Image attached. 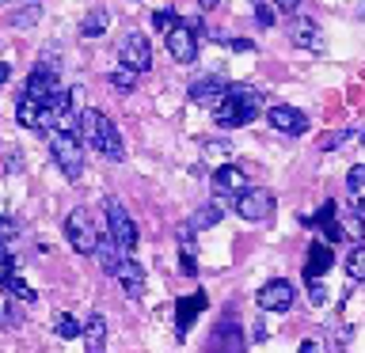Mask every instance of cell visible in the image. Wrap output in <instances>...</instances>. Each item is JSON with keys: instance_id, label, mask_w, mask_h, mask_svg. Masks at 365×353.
<instances>
[{"instance_id": "30", "label": "cell", "mask_w": 365, "mask_h": 353, "mask_svg": "<svg viewBox=\"0 0 365 353\" xmlns=\"http://www.w3.org/2000/svg\"><path fill=\"white\" fill-rule=\"evenodd\" d=\"M133 84H137V73H130V68H114L110 73V88L114 91H133Z\"/></svg>"}, {"instance_id": "8", "label": "cell", "mask_w": 365, "mask_h": 353, "mask_svg": "<svg viewBox=\"0 0 365 353\" xmlns=\"http://www.w3.org/2000/svg\"><path fill=\"white\" fill-rule=\"evenodd\" d=\"M293 300H297V289L285 278H274L259 289V307L262 312H289Z\"/></svg>"}, {"instance_id": "4", "label": "cell", "mask_w": 365, "mask_h": 353, "mask_svg": "<svg viewBox=\"0 0 365 353\" xmlns=\"http://www.w3.org/2000/svg\"><path fill=\"white\" fill-rule=\"evenodd\" d=\"M65 236H68V247H73L76 255H96L99 232H96V224H91L88 209H73L65 216Z\"/></svg>"}, {"instance_id": "14", "label": "cell", "mask_w": 365, "mask_h": 353, "mask_svg": "<svg viewBox=\"0 0 365 353\" xmlns=\"http://www.w3.org/2000/svg\"><path fill=\"white\" fill-rule=\"evenodd\" d=\"M331 266H335V251H331L324 239H312V243H308V258H304V278L319 281Z\"/></svg>"}, {"instance_id": "10", "label": "cell", "mask_w": 365, "mask_h": 353, "mask_svg": "<svg viewBox=\"0 0 365 353\" xmlns=\"http://www.w3.org/2000/svg\"><path fill=\"white\" fill-rule=\"evenodd\" d=\"M289 38H293V46H301V50H308V53H324L327 50L324 31H319L312 19H304V16H297L289 23Z\"/></svg>"}, {"instance_id": "37", "label": "cell", "mask_w": 365, "mask_h": 353, "mask_svg": "<svg viewBox=\"0 0 365 353\" xmlns=\"http://www.w3.org/2000/svg\"><path fill=\"white\" fill-rule=\"evenodd\" d=\"M11 273H16V270H11V258H8V251L0 247V285H4V281L11 278Z\"/></svg>"}, {"instance_id": "7", "label": "cell", "mask_w": 365, "mask_h": 353, "mask_svg": "<svg viewBox=\"0 0 365 353\" xmlns=\"http://www.w3.org/2000/svg\"><path fill=\"white\" fill-rule=\"evenodd\" d=\"M236 205V216H244V221H267V216L274 213V194L267 186H247L240 198H232Z\"/></svg>"}, {"instance_id": "25", "label": "cell", "mask_w": 365, "mask_h": 353, "mask_svg": "<svg viewBox=\"0 0 365 353\" xmlns=\"http://www.w3.org/2000/svg\"><path fill=\"white\" fill-rule=\"evenodd\" d=\"M0 289H4L8 296H16V300H23V304H31V300H38V293H34V289H31V285H27V281H23V278H19V273H11V278H8L4 285H0Z\"/></svg>"}, {"instance_id": "21", "label": "cell", "mask_w": 365, "mask_h": 353, "mask_svg": "<svg viewBox=\"0 0 365 353\" xmlns=\"http://www.w3.org/2000/svg\"><path fill=\"white\" fill-rule=\"evenodd\" d=\"M103 342H107V319L96 312L84 323V346H88V353H103Z\"/></svg>"}, {"instance_id": "11", "label": "cell", "mask_w": 365, "mask_h": 353, "mask_svg": "<svg viewBox=\"0 0 365 353\" xmlns=\"http://www.w3.org/2000/svg\"><path fill=\"white\" fill-rule=\"evenodd\" d=\"M205 307H210V296H205L202 289H198V293H190V296H182L179 307H175V334H179V338H187V334H190L194 319H198Z\"/></svg>"}, {"instance_id": "22", "label": "cell", "mask_w": 365, "mask_h": 353, "mask_svg": "<svg viewBox=\"0 0 365 353\" xmlns=\"http://www.w3.org/2000/svg\"><path fill=\"white\" fill-rule=\"evenodd\" d=\"M179 273H187V278L198 273V247H194V236H179Z\"/></svg>"}, {"instance_id": "29", "label": "cell", "mask_w": 365, "mask_h": 353, "mask_svg": "<svg viewBox=\"0 0 365 353\" xmlns=\"http://www.w3.org/2000/svg\"><path fill=\"white\" fill-rule=\"evenodd\" d=\"M38 16H42V8L38 4H27V8H19L16 16H11V27H34V23H38Z\"/></svg>"}, {"instance_id": "33", "label": "cell", "mask_w": 365, "mask_h": 353, "mask_svg": "<svg viewBox=\"0 0 365 353\" xmlns=\"http://www.w3.org/2000/svg\"><path fill=\"white\" fill-rule=\"evenodd\" d=\"M19 236V228H16V221H8V216H0V247H8L11 239Z\"/></svg>"}, {"instance_id": "43", "label": "cell", "mask_w": 365, "mask_h": 353, "mask_svg": "<svg viewBox=\"0 0 365 353\" xmlns=\"http://www.w3.org/2000/svg\"><path fill=\"white\" fill-rule=\"evenodd\" d=\"M361 19H365V0H361Z\"/></svg>"}, {"instance_id": "20", "label": "cell", "mask_w": 365, "mask_h": 353, "mask_svg": "<svg viewBox=\"0 0 365 353\" xmlns=\"http://www.w3.org/2000/svg\"><path fill=\"white\" fill-rule=\"evenodd\" d=\"M335 224H339V236L350 239L354 247L365 243V213H358V209H354V213H339Z\"/></svg>"}, {"instance_id": "1", "label": "cell", "mask_w": 365, "mask_h": 353, "mask_svg": "<svg viewBox=\"0 0 365 353\" xmlns=\"http://www.w3.org/2000/svg\"><path fill=\"white\" fill-rule=\"evenodd\" d=\"M76 137H80V144H91L99 156H107V159H122V156H125V144H122L118 130H114V122L107 118V114L91 110V107L80 110Z\"/></svg>"}, {"instance_id": "18", "label": "cell", "mask_w": 365, "mask_h": 353, "mask_svg": "<svg viewBox=\"0 0 365 353\" xmlns=\"http://www.w3.org/2000/svg\"><path fill=\"white\" fill-rule=\"evenodd\" d=\"M16 122L27 125V130H46V102L42 99H31V95H19Z\"/></svg>"}, {"instance_id": "24", "label": "cell", "mask_w": 365, "mask_h": 353, "mask_svg": "<svg viewBox=\"0 0 365 353\" xmlns=\"http://www.w3.org/2000/svg\"><path fill=\"white\" fill-rule=\"evenodd\" d=\"M107 23H110V16L103 8H96V11H88L84 23H80V34H84V38H99V34L107 31Z\"/></svg>"}, {"instance_id": "34", "label": "cell", "mask_w": 365, "mask_h": 353, "mask_svg": "<svg viewBox=\"0 0 365 353\" xmlns=\"http://www.w3.org/2000/svg\"><path fill=\"white\" fill-rule=\"evenodd\" d=\"M255 19H259V27H274V8L259 0V4H255Z\"/></svg>"}, {"instance_id": "42", "label": "cell", "mask_w": 365, "mask_h": 353, "mask_svg": "<svg viewBox=\"0 0 365 353\" xmlns=\"http://www.w3.org/2000/svg\"><path fill=\"white\" fill-rule=\"evenodd\" d=\"M217 4H221V0H198V8H205V11H210V8H217Z\"/></svg>"}, {"instance_id": "19", "label": "cell", "mask_w": 365, "mask_h": 353, "mask_svg": "<svg viewBox=\"0 0 365 353\" xmlns=\"http://www.w3.org/2000/svg\"><path fill=\"white\" fill-rule=\"evenodd\" d=\"M221 216H225L221 205H202V209L190 213V221H187V228H182V236H198V232H205V228L221 224Z\"/></svg>"}, {"instance_id": "13", "label": "cell", "mask_w": 365, "mask_h": 353, "mask_svg": "<svg viewBox=\"0 0 365 353\" xmlns=\"http://www.w3.org/2000/svg\"><path fill=\"white\" fill-rule=\"evenodd\" d=\"M114 278H118L122 293L130 296V300H141V296H145V266H141L133 255L122 258V266H118V273H114Z\"/></svg>"}, {"instance_id": "41", "label": "cell", "mask_w": 365, "mask_h": 353, "mask_svg": "<svg viewBox=\"0 0 365 353\" xmlns=\"http://www.w3.org/2000/svg\"><path fill=\"white\" fill-rule=\"evenodd\" d=\"M8 76H11V68H8L4 61H0V88H4V80H8Z\"/></svg>"}, {"instance_id": "2", "label": "cell", "mask_w": 365, "mask_h": 353, "mask_svg": "<svg viewBox=\"0 0 365 353\" xmlns=\"http://www.w3.org/2000/svg\"><path fill=\"white\" fill-rule=\"evenodd\" d=\"M262 107V95L255 88H244V84H228L225 99L213 107V122L221 130H240V125L255 122V114Z\"/></svg>"}, {"instance_id": "3", "label": "cell", "mask_w": 365, "mask_h": 353, "mask_svg": "<svg viewBox=\"0 0 365 353\" xmlns=\"http://www.w3.org/2000/svg\"><path fill=\"white\" fill-rule=\"evenodd\" d=\"M50 156L53 164L65 171V179H80L84 175V144H80L76 133H65V130H53L50 133Z\"/></svg>"}, {"instance_id": "5", "label": "cell", "mask_w": 365, "mask_h": 353, "mask_svg": "<svg viewBox=\"0 0 365 353\" xmlns=\"http://www.w3.org/2000/svg\"><path fill=\"white\" fill-rule=\"evenodd\" d=\"M103 209H107V228H110L114 243L122 247V255H133V251H137V224H133V216L125 213L114 198L103 201Z\"/></svg>"}, {"instance_id": "17", "label": "cell", "mask_w": 365, "mask_h": 353, "mask_svg": "<svg viewBox=\"0 0 365 353\" xmlns=\"http://www.w3.org/2000/svg\"><path fill=\"white\" fill-rule=\"evenodd\" d=\"M53 91H61V84H57V73H53L50 65H38V68H34V73L27 76V91H23V95L46 102V99L53 95Z\"/></svg>"}, {"instance_id": "35", "label": "cell", "mask_w": 365, "mask_h": 353, "mask_svg": "<svg viewBox=\"0 0 365 353\" xmlns=\"http://www.w3.org/2000/svg\"><path fill=\"white\" fill-rule=\"evenodd\" d=\"M327 296H331V293H327L319 281H312V285H308V300H312L316 307H319V304H327Z\"/></svg>"}, {"instance_id": "15", "label": "cell", "mask_w": 365, "mask_h": 353, "mask_svg": "<svg viewBox=\"0 0 365 353\" xmlns=\"http://www.w3.org/2000/svg\"><path fill=\"white\" fill-rule=\"evenodd\" d=\"M213 190L225 194V198H240V194L247 190V175L236 164H225V167L213 171Z\"/></svg>"}, {"instance_id": "39", "label": "cell", "mask_w": 365, "mask_h": 353, "mask_svg": "<svg viewBox=\"0 0 365 353\" xmlns=\"http://www.w3.org/2000/svg\"><path fill=\"white\" fill-rule=\"evenodd\" d=\"M251 338H255V342L267 338V323H262V319H255V330H251Z\"/></svg>"}, {"instance_id": "12", "label": "cell", "mask_w": 365, "mask_h": 353, "mask_svg": "<svg viewBox=\"0 0 365 353\" xmlns=\"http://www.w3.org/2000/svg\"><path fill=\"white\" fill-rule=\"evenodd\" d=\"M267 122H270L278 133H285V137L304 133V125H308V118H304L297 107H289V102H274V107L267 110Z\"/></svg>"}, {"instance_id": "16", "label": "cell", "mask_w": 365, "mask_h": 353, "mask_svg": "<svg viewBox=\"0 0 365 353\" xmlns=\"http://www.w3.org/2000/svg\"><path fill=\"white\" fill-rule=\"evenodd\" d=\"M225 91H228V84H225L221 76H198V80H194V84H190V99L213 110L217 102L225 99Z\"/></svg>"}, {"instance_id": "40", "label": "cell", "mask_w": 365, "mask_h": 353, "mask_svg": "<svg viewBox=\"0 0 365 353\" xmlns=\"http://www.w3.org/2000/svg\"><path fill=\"white\" fill-rule=\"evenodd\" d=\"M297 4L301 0H274V8H282V11H297Z\"/></svg>"}, {"instance_id": "9", "label": "cell", "mask_w": 365, "mask_h": 353, "mask_svg": "<svg viewBox=\"0 0 365 353\" xmlns=\"http://www.w3.org/2000/svg\"><path fill=\"white\" fill-rule=\"evenodd\" d=\"M168 53L175 57L179 65H190L194 57H198V34H194L187 23L171 27V31H168Z\"/></svg>"}, {"instance_id": "38", "label": "cell", "mask_w": 365, "mask_h": 353, "mask_svg": "<svg viewBox=\"0 0 365 353\" xmlns=\"http://www.w3.org/2000/svg\"><path fill=\"white\" fill-rule=\"evenodd\" d=\"M228 46H232L236 53H251V50H255V42H251V38H232Z\"/></svg>"}, {"instance_id": "44", "label": "cell", "mask_w": 365, "mask_h": 353, "mask_svg": "<svg viewBox=\"0 0 365 353\" xmlns=\"http://www.w3.org/2000/svg\"><path fill=\"white\" fill-rule=\"evenodd\" d=\"M0 4H8V0H0Z\"/></svg>"}, {"instance_id": "23", "label": "cell", "mask_w": 365, "mask_h": 353, "mask_svg": "<svg viewBox=\"0 0 365 353\" xmlns=\"http://www.w3.org/2000/svg\"><path fill=\"white\" fill-rule=\"evenodd\" d=\"M346 190H350V201H354V209H358V213H365V164L350 167V175H346Z\"/></svg>"}, {"instance_id": "27", "label": "cell", "mask_w": 365, "mask_h": 353, "mask_svg": "<svg viewBox=\"0 0 365 353\" xmlns=\"http://www.w3.org/2000/svg\"><path fill=\"white\" fill-rule=\"evenodd\" d=\"M346 273H350L354 281H365V243H358L346 255Z\"/></svg>"}, {"instance_id": "31", "label": "cell", "mask_w": 365, "mask_h": 353, "mask_svg": "<svg viewBox=\"0 0 365 353\" xmlns=\"http://www.w3.org/2000/svg\"><path fill=\"white\" fill-rule=\"evenodd\" d=\"M153 27L156 31H171V27H179V19H175V11H171V8H160V11H153Z\"/></svg>"}, {"instance_id": "32", "label": "cell", "mask_w": 365, "mask_h": 353, "mask_svg": "<svg viewBox=\"0 0 365 353\" xmlns=\"http://www.w3.org/2000/svg\"><path fill=\"white\" fill-rule=\"evenodd\" d=\"M346 130H339V133H324V141H319V148H324V152H335V148H342V141H346Z\"/></svg>"}, {"instance_id": "36", "label": "cell", "mask_w": 365, "mask_h": 353, "mask_svg": "<svg viewBox=\"0 0 365 353\" xmlns=\"http://www.w3.org/2000/svg\"><path fill=\"white\" fill-rule=\"evenodd\" d=\"M297 353H327V346L319 338H304L301 346H297Z\"/></svg>"}, {"instance_id": "6", "label": "cell", "mask_w": 365, "mask_h": 353, "mask_svg": "<svg viewBox=\"0 0 365 353\" xmlns=\"http://www.w3.org/2000/svg\"><path fill=\"white\" fill-rule=\"evenodd\" d=\"M118 61L122 68H130V73H148L153 68V46L141 31H130L118 46Z\"/></svg>"}, {"instance_id": "28", "label": "cell", "mask_w": 365, "mask_h": 353, "mask_svg": "<svg viewBox=\"0 0 365 353\" xmlns=\"http://www.w3.org/2000/svg\"><path fill=\"white\" fill-rule=\"evenodd\" d=\"M19 323V312H16V296H8L0 289V327H16Z\"/></svg>"}, {"instance_id": "26", "label": "cell", "mask_w": 365, "mask_h": 353, "mask_svg": "<svg viewBox=\"0 0 365 353\" xmlns=\"http://www.w3.org/2000/svg\"><path fill=\"white\" fill-rule=\"evenodd\" d=\"M53 330H57V338H65V342H68V338H80V334H84V327H80V323H76V319L68 315V312H61V315L53 319Z\"/></svg>"}]
</instances>
